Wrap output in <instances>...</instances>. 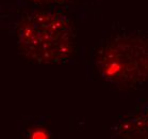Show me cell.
I'll return each mask as SVG.
<instances>
[{
  "mask_svg": "<svg viewBox=\"0 0 148 139\" xmlns=\"http://www.w3.org/2000/svg\"><path fill=\"white\" fill-rule=\"evenodd\" d=\"M98 66L106 79L117 85H134L148 78V33L113 34L101 45Z\"/></svg>",
  "mask_w": 148,
  "mask_h": 139,
  "instance_id": "obj_2",
  "label": "cell"
},
{
  "mask_svg": "<svg viewBox=\"0 0 148 139\" xmlns=\"http://www.w3.org/2000/svg\"><path fill=\"white\" fill-rule=\"evenodd\" d=\"M29 2L36 6H63V4L73 3L75 1H79V0H28Z\"/></svg>",
  "mask_w": 148,
  "mask_h": 139,
  "instance_id": "obj_3",
  "label": "cell"
},
{
  "mask_svg": "<svg viewBox=\"0 0 148 139\" xmlns=\"http://www.w3.org/2000/svg\"><path fill=\"white\" fill-rule=\"evenodd\" d=\"M17 44L28 58L40 63L66 60L75 45V28L69 16L56 9L25 11L16 24Z\"/></svg>",
  "mask_w": 148,
  "mask_h": 139,
  "instance_id": "obj_1",
  "label": "cell"
}]
</instances>
